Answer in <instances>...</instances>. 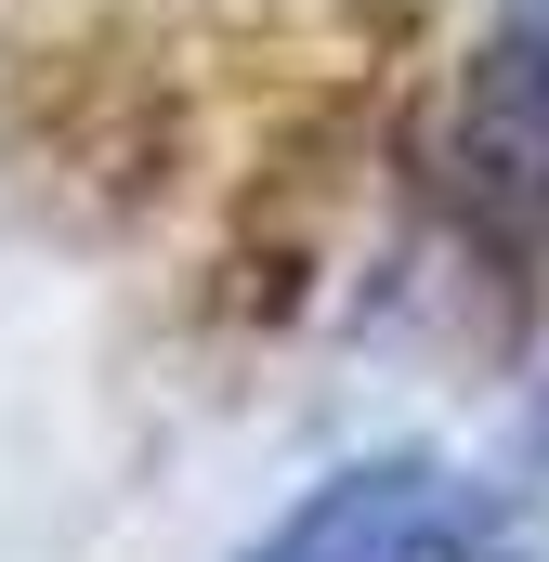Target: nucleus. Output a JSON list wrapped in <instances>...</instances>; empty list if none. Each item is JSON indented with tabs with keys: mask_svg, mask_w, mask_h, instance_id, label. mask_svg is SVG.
Listing matches in <instances>:
<instances>
[{
	"mask_svg": "<svg viewBox=\"0 0 549 562\" xmlns=\"http://www.w3.org/2000/svg\"><path fill=\"white\" fill-rule=\"evenodd\" d=\"M432 196H445V236L511 301L549 276V13H511L471 53L445 157H432Z\"/></svg>",
	"mask_w": 549,
	"mask_h": 562,
	"instance_id": "f257e3e1",
	"label": "nucleus"
},
{
	"mask_svg": "<svg viewBox=\"0 0 549 562\" xmlns=\"http://www.w3.org/2000/svg\"><path fill=\"white\" fill-rule=\"evenodd\" d=\"M249 562H524V497L458 458H354L314 497H288Z\"/></svg>",
	"mask_w": 549,
	"mask_h": 562,
	"instance_id": "f03ea898",
	"label": "nucleus"
}]
</instances>
